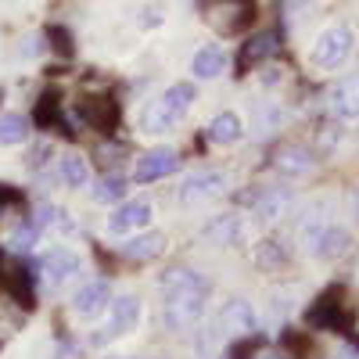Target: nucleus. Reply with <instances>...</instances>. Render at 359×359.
Returning <instances> with one entry per match:
<instances>
[{"label":"nucleus","mask_w":359,"mask_h":359,"mask_svg":"<svg viewBox=\"0 0 359 359\" xmlns=\"http://www.w3.org/2000/svg\"><path fill=\"white\" fill-rule=\"evenodd\" d=\"M162 291H165V323L172 331L191 327L205 316V302H208V280L187 266H176L162 277Z\"/></svg>","instance_id":"obj_1"},{"label":"nucleus","mask_w":359,"mask_h":359,"mask_svg":"<svg viewBox=\"0 0 359 359\" xmlns=\"http://www.w3.org/2000/svg\"><path fill=\"white\" fill-rule=\"evenodd\" d=\"M277 50H280V36H277V33H255V36L241 47V54H237V76H245L248 69L269 62Z\"/></svg>","instance_id":"obj_10"},{"label":"nucleus","mask_w":359,"mask_h":359,"mask_svg":"<svg viewBox=\"0 0 359 359\" xmlns=\"http://www.w3.org/2000/svg\"><path fill=\"white\" fill-rule=\"evenodd\" d=\"M162 252H165V237L162 233H140V237H133V241L118 245V255L130 259V262H151Z\"/></svg>","instance_id":"obj_14"},{"label":"nucleus","mask_w":359,"mask_h":359,"mask_svg":"<svg viewBox=\"0 0 359 359\" xmlns=\"http://www.w3.org/2000/svg\"><path fill=\"white\" fill-rule=\"evenodd\" d=\"M47 40H50V47L62 54V57H69L72 54V36H69V29H62V25H50L47 29Z\"/></svg>","instance_id":"obj_28"},{"label":"nucleus","mask_w":359,"mask_h":359,"mask_svg":"<svg viewBox=\"0 0 359 359\" xmlns=\"http://www.w3.org/2000/svg\"><path fill=\"white\" fill-rule=\"evenodd\" d=\"M223 69H226V54H223V47L208 43V47H201V50L194 54V76H198V79H216Z\"/></svg>","instance_id":"obj_18"},{"label":"nucleus","mask_w":359,"mask_h":359,"mask_svg":"<svg viewBox=\"0 0 359 359\" xmlns=\"http://www.w3.org/2000/svg\"><path fill=\"white\" fill-rule=\"evenodd\" d=\"M79 115L86 118V126H94V130H101V133H111V130L118 126V118H123V108H118L115 97L101 94V97L79 101Z\"/></svg>","instance_id":"obj_6"},{"label":"nucleus","mask_w":359,"mask_h":359,"mask_svg":"<svg viewBox=\"0 0 359 359\" xmlns=\"http://www.w3.org/2000/svg\"><path fill=\"white\" fill-rule=\"evenodd\" d=\"M108 306H111V287H108V280H90V284H83V287L76 291V298H72V309H76L83 320H97Z\"/></svg>","instance_id":"obj_8"},{"label":"nucleus","mask_w":359,"mask_h":359,"mask_svg":"<svg viewBox=\"0 0 359 359\" xmlns=\"http://www.w3.org/2000/svg\"><path fill=\"white\" fill-rule=\"evenodd\" d=\"M25 205V194L11 184H0V212H8V208H22Z\"/></svg>","instance_id":"obj_29"},{"label":"nucleus","mask_w":359,"mask_h":359,"mask_svg":"<svg viewBox=\"0 0 359 359\" xmlns=\"http://www.w3.org/2000/svg\"><path fill=\"white\" fill-rule=\"evenodd\" d=\"M348 54H352V29L331 25L313 43V65L316 69H338V65H345Z\"/></svg>","instance_id":"obj_4"},{"label":"nucleus","mask_w":359,"mask_h":359,"mask_svg":"<svg viewBox=\"0 0 359 359\" xmlns=\"http://www.w3.org/2000/svg\"><path fill=\"white\" fill-rule=\"evenodd\" d=\"M123 155H126V147H118V144H115V147H97V162H101V165H115Z\"/></svg>","instance_id":"obj_30"},{"label":"nucleus","mask_w":359,"mask_h":359,"mask_svg":"<svg viewBox=\"0 0 359 359\" xmlns=\"http://www.w3.org/2000/svg\"><path fill=\"white\" fill-rule=\"evenodd\" d=\"M36 126L40 130H57V133L72 137V130L65 123V111H62V94H57V90H47V94L36 101Z\"/></svg>","instance_id":"obj_13"},{"label":"nucleus","mask_w":359,"mask_h":359,"mask_svg":"<svg viewBox=\"0 0 359 359\" xmlns=\"http://www.w3.org/2000/svg\"><path fill=\"white\" fill-rule=\"evenodd\" d=\"M252 18V0H205V22L223 36H233Z\"/></svg>","instance_id":"obj_5"},{"label":"nucleus","mask_w":359,"mask_h":359,"mask_svg":"<svg viewBox=\"0 0 359 359\" xmlns=\"http://www.w3.org/2000/svg\"><path fill=\"white\" fill-rule=\"evenodd\" d=\"M205 237L212 245H233L237 237H241V223H237L233 216H219V219H212L205 226Z\"/></svg>","instance_id":"obj_22"},{"label":"nucleus","mask_w":359,"mask_h":359,"mask_svg":"<svg viewBox=\"0 0 359 359\" xmlns=\"http://www.w3.org/2000/svg\"><path fill=\"white\" fill-rule=\"evenodd\" d=\"M180 169V151L172 147H155V151H147L137 158V184H151V180H162V176H172Z\"/></svg>","instance_id":"obj_7"},{"label":"nucleus","mask_w":359,"mask_h":359,"mask_svg":"<svg viewBox=\"0 0 359 359\" xmlns=\"http://www.w3.org/2000/svg\"><path fill=\"white\" fill-rule=\"evenodd\" d=\"M36 269L43 273V280H47V284H65L69 277H76V273H79V255H76V252H69V248H50L47 255H40Z\"/></svg>","instance_id":"obj_9"},{"label":"nucleus","mask_w":359,"mask_h":359,"mask_svg":"<svg viewBox=\"0 0 359 359\" xmlns=\"http://www.w3.org/2000/svg\"><path fill=\"white\" fill-rule=\"evenodd\" d=\"M331 359H359V345H345L338 355H331Z\"/></svg>","instance_id":"obj_31"},{"label":"nucleus","mask_w":359,"mask_h":359,"mask_svg":"<svg viewBox=\"0 0 359 359\" xmlns=\"http://www.w3.org/2000/svg\"><path fill=\"white\" fill-rule=\"evenodd\" d=\"M273 165H277V169H284V172H306V169H313V158H309L306 147L284 144V147H277Z\"/></svg>","instance_id":"obj_21"},{"label":"nucleus","mask_w":359,"mask_h":359,"mask_svg":"<svg viewBox=\"0 0 359 359\" xmlns=\"http://www.w3.org/2000/svg\"><path fill=\"white\" fill-rule=\"evenodd\" d=\"M233 359H298V355H291L280 345H269L262 338H252V341H241L233 348Z\"/></svg>","instance_id":"obj_20"},{"label":"nucleus","mask_w":359,"mask_h":359,"mask_svg":"<svg viewBox=\"0 0 359 359\" xmlns=\"http://www.w3.org/2000/svg\"><path fill=\"white\" fill-rule=\"evenodd\" d=\"M29 137V118L25 115H0V144L4 147H15Z\"/></svg>","instance_id":"obj_23"},{"label":"nucleus","mask_w":359,"mask_h":359,"mask_svg":"<svg viewBox=\"0 0 359 359\" xmlns=\"http://www.w3.org/2000/svg\"><path fill=\"white\" fill-rule=\"evenodd\" d=\"M140 320V298L137 294H126V298H115L111 302V320L104 327V338H118V334H130ZM101 338V341H104Z\"/></svg>","instance_id":"obj_11"},{"label":"nucleus","mask_w":359,"mask_h":359,"mask_svg":"<svg viewBox=\"0 0 359 359\" xmlns=\"http://www.w3.org/2000/svg\"><path fill=\"white\" fill-rule=\"evenodd\" d=\"M345 248H348V233L345 230H323L320 233V255L323 259H334V255H345Z\"/></svg>","instance_id":"obj_25"},{"label":"nucleus","mask_w":359,"mask_h":359,"mask_svg":"<svg viewBox=\"0 0 359 359\" xmlns=\"http://www.w3.org/2000/svg\"><path fill=\"white\" fill-rule=\"evenodd\" d=\"M241 118H237L233 111H219L216 118H212V123H208V140H212V144H233V140H241Z\"/></svg>","instance_id":"obj_19"},{"label":"nucleus","mask_w":359,"mask_h":359,"mask_svg":"<svg viewBox=\"0 0 359 359\" xmlns=\"http://www.w3.org/2000/svg\"><path fill=\"white\" fill-rule=\"evenodd\" d=\"M194 97L198 94H194L191 83H172L158 101H151V104L144 108V118H140L144 130L147 133H169L180 118L187 115V108L194 104Z\"/></svg>","instance_id":"obj_2"},{"label":"nucleus","mask_w":359,"mask_h":359,"mask_svg":"<svg viewBox=\"0 0 359 359\" xmlns=\"http://www.w3.org/2000/svg\"><path fill=\"white\" fill-rule=\"evenodd\" d=\"M36 237H40V226H36V223H25L22 230H15L11 248H15V252H29V248L36 245Z\"/></svg>","instance_id":"obj_27"},{"label":"nucleus","mask_w":359,"mask_h":359,"mask_svg":"<svg viewBox=\"0 0 359 359\" xmlns=\"http://www.w3.org/2000/svg\"><path fill=\"white\" fill-rule=\"evenodd\" d=\"M306 323H309V327H320V331L348 334V331H352V309H348V302H345V291H341V287L323 291L316 302L309 306Z\"/></svg>","instance_id":"obj_3"},{"label":"nucleus","mask_w":359,"mask_h":359,"mask_svg":"<svg viewBox=\"0 0 359 359\" xmlns=\"http://www.w3.org/2000/svg\"><path fill=\"white\" fill-rule=\"evenodd\" d=\"M151 205L147 201H126V205H118L115 212L108 216V230L111 233H130V230H137V226H147L151 223Z\"/></svg>","instance_id":"obj_12"},{"label":"nucleus","mask_w":359,"mask_h":359,"mask_svg":"<svg viewBox=\"0 0 359 359\" xmlns=\"http://www.w3.org/2000/svg\"><path fill=\"white\" fill-rule=\"evenodd\" d=\"M223 184H226V176L223 172H198V176H191L184 187H180V201H201V198H212V194H219L223 191Z\"/></svg>","instance_id":"obj_16"},{"label":"nucleus","mask_w":359,"mask_h":359,"mask_svg":"<svg viewBox=\"0 0 359 359\" xmlns=\"http://www.w3.org/2000/svg\"><path fill=\"white\" fill-rule=\"evenodd\" d=\"M123 194H126V180L123 176H104V180L94 184V201H101V205L123 201Z\"/></svg>","instance_id":"obj_24"},{"label":"nucleus","mask_w":359,"mask_h":359,"mask_svg":"<svg viewBox=\"0 0 359 359\" xmlns=\"http://www.w3.org/2000/svg\"><path fill=\"white\" fill-rule=\"evenodd\" d=\"M62 180L69 187H83L86 184V162L79 155H65L62 158Z\"/></svg>","instance_id":"obj_26"},{"label":"nucleus","mask_w":359,"mask_h":359,"mask_svg":"<svg viewBox=\"0 0 359 359\" xmlns=\"http://www.w3.org/2000/svg\"><path fill=\"white\" fill-rule=\"evenodd\" d=\"M219 327H223V331H230V334H248V331H255V313H252V306H248V302H230V306L219 313Z\"/></svg>","instance_id":"obj_17"},{"label":"nucleus","mask_w":359,"mask_h":359,"mask_svg":"<svg viewBox=\"0 0 359 359\" xmlns=\"http://www.w3.org/2000/svg\"><path fill=\"white\" fill-rule=\"evenodd\" d=\"M331 111L338 118H359V76H348L331 90Z\"/></svg>","instance_id":"obj_15"},{"label":"nucleus","mask_w":359,"mask_h":359,"mask_svg":"<svg viewBox=\"0 0 359 359\" xmlns=\"http://www.w3.org/2000/svg\"><path fill=\"white\" fill-rule=\"evenodd\" d=\"M0 101H4V86H0Z\"/></svg>","instance_id":"obj_32"}]
</instances>
